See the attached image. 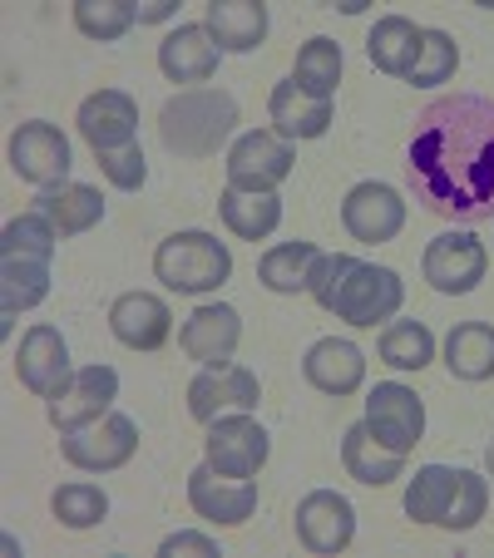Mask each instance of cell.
I'll use <instances>...</instances> for the list:
<instances>
[{"instance_id": "4fadbf2b", "label": "cell", "mask_w": 494, "mask_h": 558, "mask_svg": "<svg viewBox=\"0 0 494 558\" xmlns=\"http://www.w3.org/2000/svg\"><path fill=\"white\" fill-rule=\"evenodd\" d=\"M11 169L15 179L35 183V189H55V183H70V138L60 134L45 119H31L11 134Z\"/></svg>"}, {"instance_id": "ffe728a7", "label": "cell", "mask_w": 494, "mask_h": 558, "mask_svg": "<svg viewBox=\"0 0 494 558\" xmlns=\"http://www.w3.org/2000/svg\"><path fill=\"white\" fill-rule=\"evenodd\" d=\"M74 124H80V134H85V144L95 148V154L124 148V144H134V134H138V105L124 89H99V95H89L85 105H80Z\"/></svg>"}, {"instance_id": "d4e9b609", "label": "cell", "mask_w": 494, "mask_h": 558, "mask_svg": "<svg viewBox=\"0 0 494 558\" xmlns=\"http://www.w3.org/2000/svg\"><path fill=\"white\" fill-rule=\"evenodd\" d=\"M341 464H347L351 480H361V485H371V489H386L406 474V454L386 450V445L371 435L366 421L351 425V430L341 435Z\"/></svg>"}, {"instance_id": "603a6c76", "label": "cell", "mask_w": 494, "mask_h": 558, "mask_svg": "<svg viewBox=\"0 0 494 558\" xmlns=\"http://www.w3.org/2000/svg\"><path fill=\"white\" fill-rule=\"evenodd\" d=\"M35 213H45L60 238H80V232L105 222V198L89 183H55V189L35 193Z\"/></svg>"}, {"instance_id": "1f68e13d", "label": "cell", "mask_w": 494, "mask_h": 558, "mask_svg": "<svg viewBox=\"0 0 494 558\" xmlns=\"http://www.w3.org/2000/svg\"><path fill=\"white\" fill-rule=\"evenodd\" d=\"M292 80L306 89V95L332 99V95H337V80H341V45L326 40V35H312V40L297 50Z\"/></svg>"}, {"instance_id": "e575fe53", "label": "cell", "mask_w": 494, "mask_h": 558, "mask_svg": "<svg viewBox=\"0 0 494 558\" xmlns=\"http://www.w3.org/2000/svg\"><path fill=\"white\" fill-rule=\"evenodd\" d=\"M50 509L64 529H95L105 524L109 514V495L99 485H85V480H74V485H60L50 495Z\"/></svg>"}, {"instance_id": "f1b7e54d", "label": "cell", "mask_w": 494, "mask_h": 558, "mask_svg": "<svg viewBox=\"0 0 494 558\" xmlns=\"http://www.w3.org/2000/svg\"><path fill=\"white\" fill-rule=\"evenodd\" d=\"M445 366L455 380H490L494 376V327L490 322H460L445 337Z\"/></svg>"}, {"instance_id": "d6a6232c", "label": "cell", "mask_w": 494, "mask_h": 558, "mask_svg": "<svg viewBox=\"0 0 494 558\" xmlns=\"http://www.w3.org/2000/svg\"><path fill=\"white\" fill-rule=\"evenodd\" d=\"M381 361L390 371H425L435 361V337L425 322H390L381 331Z\"/></svg>"}, {"instance_id": "f546056e", "label": "cell", "mask_w": 494, "mask_h": 558, "mask_svg": "<svg viewBox=\"0 0 494 558\" xmlns=\"http://www.w3.org/2000/svg\"><path fill=\"white\" fill-rule=\"evenodd\" d=\"M316 257H322V247L302 243V238H297V243H277V247H267V253L257 257V282H263L267 292H282V296L306 292Z\"/></svg>"}, {"instance_id": "52a82bcc", "label": "cell", "mask_w": 494, "mask_h": 558, "mask_svg": "<svg viewBox=\"0 0 494 558\" xmlns=\"http://www.w3.org/2000/svg\"><path fill=\"white\" fill-rule=\"evenodd\" d=\"M292 163H297V154L287 148V138L253 129V134L232 138V148H228V189L277 193L287 179H292Z\"/></svg>"}, {"instance_id": "ab89813d", "label": "cell", "mask_w": 494, "mask_h": 558, "mask_svg": "<svg viewBox=\"0 0 494 558\" xmlns=\"http://www.w3.org/2000/svg\"><path fill=\"white\" fill-rule=\"evenodd\" d=\"M158 554L173 558V554H198V558H222L218 544H213L208 534H193V529H183V534H169L164 544H158Z\"/></svg>"}, {"instance_id": "e0dca14e", "label": "cell", "mask_w": 494, "mask_h": 558, "mask_svg": "<svg viewBox=\"0 0 494 558\" xmlns=\"http://www.w3.org/2000/svg\"><path fill=\"white\" fill-rule=\"evenodd\" d=\"M341 222L357 243H390L406 228V203L390 183H357L341 203Z\"/></svg>"}, {"instance_id": "d590c367", "label": "cell", "mask_w": 494, "mask_h": 558, "mask_svg": "<svg viewBox=\"0 0 494 558\" xmlns=\"http://www.w3.org/2000/svg\"><path fill=\"white\" fill-rule=\"evenodd\" d=\"M134 21H138L134 0H80L74 5V25L89 40H119V35H129Z\"/></svg>"}, {"instance_id": "7402d4cb", "label": "cell", "mask_w": 494, "mask_h": 558, "mask_svg": "<svg viewBox=\"0 0 494 558\" xmlns=\"http://www.w3.org/2000/svg\"><path fill=\"white\" fill-rule=\"evenodd\" d=\"M218 40H213L208 25H179L169 40L158 45V70L169 74L173 85H208L218 74Z\"/></svg>"}, {"instance_id": "44dd1931", "label": "cell", "mask_w": 494, "mask_h": 558, "mask_svg": "<svg viewBox=\"0 0 494 558\" xmlns=\"http://www.w3.org/2000/svg\"><path fill=\"white\" fill-rule=\"evenodd\" d=\"M302 376L312 380L322 396H357L361 380H366V356H361L357 341L347 337H322L312 351L302 356Z\"/></svg>"}, {"instance_id": "f35d334b", "label": "cell", "mask_w": 494, "mask_h": 558, "mask_svg": "<svg viewBox=\"0 0 494 558\" xmlns=\"http://www.w3.org/2000/svg\"><path fill=\"white\" fill-rule=\"evenodd\" d=\"M351 267H357V257H351V253H322V257H316L306 292H312V302L322 306V312H332V302H337L341 282L351 277Z\"/></svg>"}, {"instance_id": "8d00e7d4", "label": "cell", "mask_w": 494, "mask_h": 558, "mask_svg": "<svg viewBox=\"0 0 494 558\" xmlns=\"http://www.w3.org/2000/svg\"><path fill=\"white\" fill-rule=\"evenodd\" d=\"M460 64V45L450 40L445 31H425V45H421V60L415 70L406 74V85H445Z\"/></svg>"}, {"instance_id": "7c38bea8", "label": "cell", "mask_w": 494, "mask_h": 558, "mask_svg": "<svg viewBox=\"0 0 494 558\" xmlns=\"http://www.w3.org/2000/svg\"><path fill=\"white\" fill-rule=\"evenodd\" d=\"M425 282L445 296H465L484 282V267H490V253L474 232H441L431 247H425Z\"/></svg>"}, {"instance_id": "cb8c5ba5", "label": "cell", "mask_w": 494, "mask_h": 558, "mask_svg": "<svg viewBox=\"0 0 494 558\" xmlns=\"http://www.w3.org/2000/svg\"><path fill=\"white\" fill-rule=\"evenodd\" d=\"M267 114H273L277 138H322L332 129V99H316L297 80H282L267 99Z\"/></svg>"}, {"instance_id": "5bb4252c", "label": "cell", "mask_w": 494, "mask_h": 558, "mask_svg": "<svg viewBox=\"0 0 494 558\" xmlns=\"http://www.w3.org/2000/svg\"><path fill=\"white\" fill-rule=\"evenodd\" d=\"M189 505H193V514L208 519V524L238 529L257 514V485L253 480H228V474H218L203 460L198 470L189 474Z\"/></svg>"}, {"instance_id": "8992f818", "label": "cell", "mask_w": 494, "mask_h": 558, "mask_svg": "<svg viewBox=\"0 0 494 558\" xmlns=\"http://www.w3.org/2000/svg\"><path fill=\"white\" fill-rule=\"evenodd\" d=\"M138 450V425L129 421L124 411H109L105 421L85 425V430H70L60 435V454L74 464V470H89V474H109V470H124Z\"/></svg>"}, {"instance_id": "484cf974", "label": "cell", "mask_w": 494, "mask_h": 558, "mask_svg": "<svg viewBox=\"0 0 494 558\" xmlns=\"http://www.w3.org/2000/svg\"><path fill=\"white\" fill-rule=\"evenodd\" d=\"M218 40V50L228 54H248L267 40V5L263 0H213L208 21H203Z\"/></svg>"}, {"instance_id": "60d3db41", "label": "cell", "mask_w": 494, "mask_h": 558, "mask_svg": "<svg viewBox=\"0 0 494 558\" xmlns=\"http://www.w3.org/2000/svg\"><path fill=\"white\" fill-rule=\"evenodd\" d=\"M179 11V0H154V5H138V25H158Z\"/></svg>"}, {"instance_id": "ac0fdd59", "label": "cell", "mask_w": 494, "mask_h": 558, "mask_svg": "<svg viewBox=\"0 0 494 558\" xmlns=\"http://www.w3.org/2000/svg\"><path fill=\"white\" fill-rule=\"evenodd\" d=\"M109 331H115L129 351H158L173 337V312H169V302L154 292H124L109 306Z\"/></svg>"}, {"instance_id": "b9f144b4", "label": "cell", "mask_w": 494, "mask_h": 558, "mask_svg": "<svg viewBox=\"0 0 494 558\" xmlns=\"http://www.w3.org/2000/svg\"><path fill=\"white\" fill-rule=\"evenodd\" d=\"M484 470H490V485H494V440H490V450H484Z\"/></svg>"}, {"instance_id": "7a4b0ae2", "label": "cell", "mask_w": 494, "mask_h": 558, "mask_svg": "<svg viewBox=\"0 0 494 558\" xmlns=\"http://www.w3.org/2000/svg\"><path fill=\"white\" fill-rule=\"evenodd\" d=\"M490 509V480L474 470H450V464H425L415 470L406 489V514L415 524H435V529H474Z\"/></svg>"}, {"instance_id": "277c9868", "label": "cell", "mask_w": 494, "mask_h": 558, "mask_svg": "<svg viewBox=\"0 0 494 558\" xmlns=\"http://www.w3.org/2000/svg\"><path fill=\"white\" fill-rule=\"evenodd\" d=\"M154 277L169 292H213L232 277V253L213 232H173L154 253Z\"/></svg>"}, {"instance_id": "6da1fadb", "label": "cell", "mask_w": 494, "mask_h": 558, "mask_svg": "<svg viewBox=\"0 0 494 558\" xmlns=\"http://www.w3.org/2000/svg\"><path fill=\"white\" fill-rule=\"evenodd\" d=\"M406 173L415 198L450 222L494 218V99L441 95L415 114Z\"/></svg>"}, {"instance_id": "d6986e66", "label": "cell", "mask_w": 494, "mask_h": 558, "mask_svg": "<svg viewBox=\"0 0 494 558\" xmlns=\"http://www.w3.org/2000/svg\"><path fill=\"white\" fill-rule=\"evenodd\" d=\"M15 376H21V386L31 396L50 401L60 390V380L70 376V341L55 327H31L21 337V351H15Z\"/></svg>"}, {"instance_id": "4dcf8cb0", "label": "cell", "mask_w": 494, "mask_h": 558, "mask_svg": "<svg viewBox=\"0 0 494 558\" xmlns=\"http://www.w3.org/2000/svg\"><path fill=\"white\" fill-rule=\"evenodd\" d=\"M50 296V263L40 257H0V312H31Z\"/></svg>"}, {"instance_id": "74e56055", "label": "cell", "mask_w": 494, "mask_h": 558, "mask_svg": "<svg viewBox=\"0 0 494 558\" xmlns=\"http://www.w3.org/2000/svg\"><path fill=\"white\" fill-rule=\"evenodd\" d=\"M95 158H99V173H105V179L115 183L119 193L144 189L148 163H144V148H138V138H134V144H124V148H105V154H95Z\"/></svg>"}, {"instance_id": "9a60e30c", "label": "cell", "mask_w": 494, "mask_h": 558, "mask_svg": "<svg viewBox=\"0 0 494 558\" xmlns=\"http://www.w3.org/2000/svg\"><path fill=\"white\" fill-rule=\"evenodd\" d=\"M257 401H263V386H257V376L248 366H218L189 380V415L203 425H213L218 415L232 411H257Z\"/></svg>"}, {"instance_id": "8fae6325", "label": "cell", "mask_w": 494, "mask_h": 558, "mask_svg": "<svg viewBox=\"0 0 494 558\" xmlns=\"http://www.w3.org/2000/svg\"><path fill=\"white\" fill-rule=\"evenodd\" d=\"M366 425L386 450L410 454L425 435V405L410 386H400V380H381V386L366 396Z\"/></svg>"}, {"instance_id": "5b68a950", "label": "cell", "mask_w": 494, "mask_h": 558, "mask_svg": "<svg viewBox=\"0 0 494 558\" xmlns=\"http://www.w3.org/2000/svg\"><path fill=\"white\" fill-rule=\"evenodd\" d=\"M115 396H119L115 366L95 361V366H80L60 380V390L45 401V415H50V425L60 435H70V430H85V425L105 421L115 411Z\"/></svg>"}, {"instance_id": "ba28073f", "label": "cell", "mask_w": 494, "mask_h": 558, "mask_svg": "<svg viewBox=\"0 0 494 558\" xmlns=\"http://www.w3.org/2000/svg\"><path fill=\"white\" fill-rule=\"evenodd\" d=\"M208 464L228 480H257V470L267 464L273 454V440L267 430L253 421V411H232V415H218L208 425Z\"/></svg>"}, {"instance_id": "30bf717a", "label": "cell", "mask_w": 494, "mask_h": 558, "mask_svg": "<svg viewBox=\"0 0 494 558\" xmlns=\"http://www.w3.org/2000/svg\"><path fill=\"white\" fill-rule=\"evenodd\" d=\"M297 524V538H302L306 554H347L351 538H357V509H351L347 495H337V489H312V495L297 505L292 514Z\"/></svg>"}, {"instance_id": "83f0119b", "label": "cell", "mask_w": 494, "mask_h": 558, "mask_svg": "<svg viewBox=\"0 0 494 558\" xmlns=\"http://www.w3.org/2000/svg\"><path fill=\"white\" fill-rule=\"evenodd\" d=\"M218 218L232 238L242 243H263L273 238L277 222H282V198L277 193H238V189H222L218 198Z\"/></svg>"}, {"instance_id": "836d02e7", "label": "cell", "mask_w": 494, "mask_h": 558, "mask_svg": "<svg viewBox=\"0 0 494 558\" xmlns=\"http://www.w3.org/2000/svg\"><path fill=\"white\" fill-rule=\"evenodd\" d=\"M55 243H60L55 222L31 208V213H21V218L5 222V232H0V257H40V263H50Z\"/></svg>"}, {"instance_id": "3957f363", "label": "cell", "mask_w": 494, "mask_h": 558, "mask_svg": "<svg viewBox=\"0 0 494 558\" xmlns=\"http://www.w3.org/2000/svg\"><path fill=\"white\" fill-rule=\"evenodd\" d=\"M238 129V99L228 89H183L158 109V138L179 158H208Z\"/></svg>"}, {"instance_id": "9c48e42d", "label": "cell", "mask_w": 494, "mask_h": 558, "mask_svg": "<svg viewBox=\"0 0 494 558\" xmlns=\"http://www.w3.org/2000/svg\"><path fill=\"white\" fill-rule=\"evenodd\" d=\"M406 302V282H400L390 267H376V263H357L351 277L341 282L337 302L332 312L347 322V327H376V322H390Z\"/></svg>"}, {"instance_id": "2e32d148", "label": "cell", "mask_w": 494, "mask_h": 558, "mask_svg": "<svg viewBox=\"0 0 494 558\" xmlns=\"http://www.w3.org/2000/svg\"><path fill=\"white\" fill-rule=\"evenodd\" d=\"M238 341H242V316H238V306H222V302L198 306L179 327V347L189 351V361H198L203 371L232 366Z\"/></svg>"}, {"instance_id": "4316f807", "label": "cell", "mask_w": 494, "mask_h": 558, "mask_svg": "<svg viewBox=\"0 0 494 558\" xmlns=\"http://www.w3.org/2000/svg\"><path fill=\"white\" fill-rule=\"evenodd\" d=\"M421 45H425V31L415 21H406V15H381L366 40V54L381 74L406 80V74L415 70V60H421Z\"/></svg>"}]
</instances>
